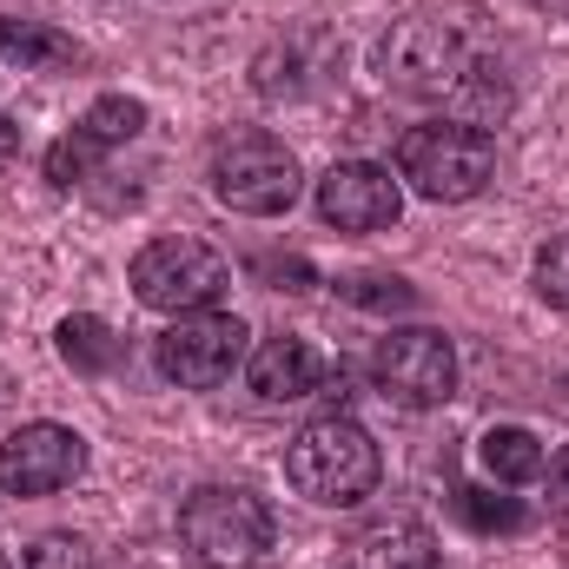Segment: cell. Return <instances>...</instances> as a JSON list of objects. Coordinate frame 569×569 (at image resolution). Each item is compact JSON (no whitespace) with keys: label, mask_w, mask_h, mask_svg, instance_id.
<instances>
[{"label":"cell","mask_w":569,"mask_h":569,"mask_svg":"<svg viewBox=\"0 0 569 569\" xmlns=\"http://www.w3.org/2000/svg\"><path fill=\"white\" fill-rule=\"evenodd\" d=\"M470 67H477L470 40H463L450 20H437V13L398 20V27L385 33V47H378L385 87H398V93H411V100H457V87L470 80Z\"/></svg>","instance_id":"4"},{"label":"cell","mask_w":569,"mask_h":569,"mask_svg":"<svg viewBox=\"0 0 569 569\" xmlns=\"http://www.w3.org/2000/svg\"><path fill=\"white\" fill-rule=\"evenodd\" d=\"M0 569H13V563H7V557H0Z\"/></svg>","instance_id":"24"},{"label":"cell","mask_w":569,"mask_h":569,"mask_svg":"<svg viewBox=\"0 0 569 569\" xmlns=\"http://www.w3.org/2000/svg\"><path fill=\"white\" fill-rule=\"evenodd\" d=\"M140 127H146V107L133 100V93H100L87 113H80V133L93 146H127V140H140Z\"/></svg>","instance_id":"16"},{"label":"cell","mask_w":569,"mask_h":569,"mask_svg":"<svg viewBox=\"0 0 569 569\" xmlns=\"http://www.w3.org/2000/svg\"><path fill=\"white\" fill-rule=\"evenodd\" d=\"M246 338H252V331H246L232 311H186V318H172V325L159 331L152 365H159V378L179 385V391H219V385L246 365Z\"/></svg>","instance_id":"7"},{"label":"cell","mask_w":569,"mask_h":569,"mask_svg":"<svg viewBox=\"0 0 569 569\" xmlns=\"http://www.w3.org/2000/svg\"><path fill=\"white\" fill-rule=\"evenodd\" d=\"M284 477H291L298 497L331 503V510H351V503H365V497L378 490L385 457H378V437L358 425V418L331 411V418H311V425L291 437Z\"/></svg>","instance_id":"1"},{"label":"cell","mask_w":569,"mask_h":569,"mask_svg":"<svg viewBox=\"0 0 569 569\" xmlns=\"http://www.w3.org/2000/svg\"><path fill=\"white\" fill-rule=\"evenodd\" d=\"M87 470V437L67 425H20L0 443V490L7 497H53Z\"/></svg>","instance_id":"9"},{"label":"cell","mask_w":569,"mask_h":569,"mask_svg":"<svg viewBox=\"0 0 569 569\" xmlns=\"http://www.w3.org/2000/svg\"><path fill=\"white\" fill-rule=\"evenodd\" d=\"M13 159H20V127H13V120L0 113V172H7Z\"/></svg>","instance_id":"23"},{"label":"cell","mask_w":569,"mask_h":569,"mask_svg":"<svg viewBox=\"0 0 569 569\" xmlns=\"http://www.w3.org/2000/svg\"><path fill=\"white\" fill-rule=\"evenodd\" d=\"M398 179L430 206H463L497 179V140L463 120H430L398 140Z\"/></svg>","instance_id":"2"},{"label":"cell","mask_w":569,"mask_h":569,"mask_svg":"<svg viewBox=\"0 0 569 569\" xmlns=\"http://www.w3.org/2000/svg\"><path fill=\"white\" fill-rule=\"evenodd\" d=\"M305 172L291 159V146L272 140V133H232V140L212 152V192L219 206L246 212V219H279L291 212Z\"/></svg>","instance_id":"6"},{"label":"cell","mask_w":569,"mask_h":569,"mask_svg":"<svg viewBox=\"0 0 569 569\" xmlns=\"http://www.w3.org/2000/svg\"><path fill=\"white\" fill-rule=\"evenodd\" d=\"M351 569H437V537L425 523H385L358 543Z\"/></svg>","instance_id":"15"},{"label":"cell","mask_w":569,"mask_h":569,"mask_svg":"<svg viewBox=\"0 0 569 569\" xmlns=\"http://www.w3.org/2000/svg\"><path fill=\"white\" fill-rule=\"evenodd\" d=\"M127 279H133V298H140V305L186 318V311H212V305L226 298L232 266H226L206 239L179 232V239H152V246H140V259H133Z\"/></svg>","instance_id":"5"},{"label":"cell","mask_w":569,"mask_h":569,"mask_svg":"<svg viewBox=\"0 0 569 569\" xmlns=\"http://www.w3.org/2000/svg\"><path fill=\"white\" fill-rule=\"evenodd\" d=\"M338 291H345L358 311H411V305H418V284L391 279V272H358V279H345Z\"/></svg>","instance_id":"18"},{"label":"cell","mask_w":569,"mask_h":569,"mask_svg":"<svg viewBox=\"0 0 569 569\" xmlns=\"http://www.w3.org/2000/svg\"><path fill=\"white\" fill-rule=\"evenodd\" d=\"M537 291L569 311V232H557V239L537 252Z\"/></svg>","instance_id":"20"},{"label":"cell","mask_w":569,"mask_h":569,"mask_svg":"<svg viewBox=\"0 0 569 569\" xmlns=\"http://www.w3.org/2000/svg\"><path fill=\"white\" fill-rule=\"evenodd\" d=\"M371 385L405 411H430V405H443L457 391V351L430 325H398L371 351Z\"/></svg>","instance_id":"8"},{"label":"cell","mask_w":569,"mask_h":569,"mask_svg":"<svg viewBox=\"0 0 569 569\" xmlns=\"http://www.w3.org/2000/svg\"><path fill=\"white\" fill-rule=\"evenodd\" d=\"M53 345H60V358H67L80 378H107V371L127 358V345L113 338V325H107V318H93V311H73V318H60Z\"/></svg>","instance_id":"13"},{"label":"cell","mask_w":569,"mask_h":569,"mask_svg":"<svg viewBox=\"0 0 569 569\" xmlns=\"http://www.w3.org/2000/svg\"><path fill=\"white\" fill-rule=\"evenodd\" d=\"M405 212V186L371 159H338L318 179V219L338 232H385Z\"/></svg>","instance_id":"10"},{"label":"cell","mask_w":569,"mask_h":569,"mask_svg":"<svg viewBox=\"0 0 569 569\" xmlns=\"http://www.w3.org/2000/svg\"><path fill=\"white\" fill-rule=\"evenodd\" d=\"M100 159H107V146H93L80 127H73L67 140L47 146V186H53V192H73V186H87V179H93V166H100Z\"/></svg>","instance_id":"17"},{"label":"cell","mask_w":569,"mask_h":569,"mask_svg":"<svg viewBox=\"0 0 569 569\" xmlns=\"http://www.w3.org/2000/svg\"><path fill=\"white\" fill-rule=\"evenodd\" d=\"M457 517L470 523V530H483V537H497V530H517L523 523V510L510 503V497H490V490H457Z\"/></svg>","instance_id":"19"},{"label":"cell","mask_w":569,"mask_h":569,"mask_svg":"<svg viewBox=\"0 0 569 569\" xmlns=\"http://www.w3.org/2000/svg\"><path fill=\"white\" fill-rule=\"evenodd\" d=\"M0 60H13L27 73H60V67H80L87 53H80L73 33H60L47 20H7L0 13Z\"/></svg>","instance_id":"12"},{"label":"cell","mask_w":569,"mask_h":569,"mask_svg":"<svg viewBox=\"0 0 569 569\" xmlns=\"http://www.w3.org/2000/svg\"><path fill=\"white\" fill-rule=\"evenodd\" d=\"M27 569H87V543L67 537V530H53V537H40L27 550Z\"/></svg>","instance_id":"21"},{"label":"cell","mask_w":569,"mask_h":569,"mask_svg":"<svg viewBox=\"0 0 569 569\" xmlns=\"http://www.w3.org/2000/svg\"><path fill=\"white\" fill-rule=\"evenodd\" d=\"M477 463L497 477V483H537L543 470H550V457H543V443L530 437L523 425H497L483 430V443H477Z\"/></svg>","instance_id":"14"},{"label":"cell","mask_w":569,"mask_h":569,"mask_svg":"<svg viewBox=\"0 0 569 569\" xmlns=\"http://www.w3.org/2000/svg\"><path fill=\"white\" fill-rule=\"evenodd\" d=\"M318 378H325V365H318V351L305 345V338H259V351L246 358V385L266 398V405H298V398H311L318 391Z\"/></svg>","instance_id":"11"},{"label":"cell","mask_w":569,"mask_h":569,"mask_svg":"<svg viewBox=\"0 0 569 569\" xmlns=\"http://www.w3.org/2000/svg\"><path fill=\"white\" fill-rule=\"evenodd\" d=\"M550 510H557V517H569V443L550 457Z\"/></svg>","instance_id":"22"},{"label":"cell","mask_w":569,"mask_h":569,"mask_svg":"<svg viewBox=\"0 0 569 569\" xmlns=\"http://www.w3.org/2000/svg\"><path fill=\"white\" fill-rule=\"evenodd\" d=\"M179 537L206 569H252L272 550V503L246 483H199L179 503Z\"/></svg>","instance_id":"3"}]
</instances>
